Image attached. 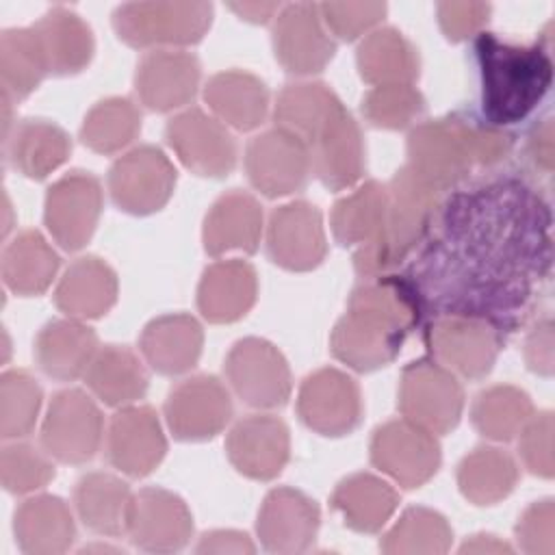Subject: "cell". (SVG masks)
Returning a JSON list of instances; mask_svg holds the SVG:
<instances>
[{"label":"cell","instance_id":"33","mask_svg":"<svg viewBox=\"0 0 555 555\" xmlns=\"http://www.w3.org/2000/svg\"><path fill=\"white\" fill-rule=\"evenodd\" d=\"M134 494L128 483L108 473H87L74 488V505L87 529L100 535L128 531Z\"/></svg>","mask_w":555,"mask_h":555},{"label":"cell","instance_id":"10","mask_svg":"<svg viewBox=\"0 0 555 555\" xmlns=\"http://www.w3.org/2000/svg\"><path fill=\"white\" fill-rule=\"evenodd\" d=\"M371 462L403 488L427 483L440 468V444L425 427L399 418L375 429Z\"/></svg>","mask_w":555,"mask_h":555},{"label":"cell","instance_id":"23","mask_svg":"<svg viewBox=\"0 0 555 555\" xmlns=\"http://www.w3.org/2000/svg\"><path fill=\"white\" fill-rule=\"evenodd\" d=\"M319 505L295 488H273L258 512L256 531L271 553H304L319 531Z\"/></svg>","mask_w":555,"mask_h":555},{"label":"cell","instance_id":"26","mask_svg":"<svg viewBox=\"0 0 555 555\" xmlns=\"http://www.w3.org/2000/svg\"><path fill=\"white\" fill-rule=\"evenodd\" d=\"M258 295L256 269L245 260L210 264L197 286V308L210 323H232L245 317Z\"/></svg>","mask_w":555,"mask_h":555},{"label":"cell","instance_id":"40","mask_svg":"<svg viewBox=\"0 0 555 555\" xmlns=\"http://www.w3.org/2000/svg\"><path fill=\"white\" fill-rule=\"evenodd\" d=\"M518 481L514 457L496 447H477L457 466V486L464 499L475 505L503 501Z\"/></svg>","mask_w":555,"mask_h":555},{"label":"cell","instance_id":"3","mask_svg":"<svg viewBox=\"0 0 555 555\" xmlns=\"http://www.w3.org/2000/svg\"><path fill=\"white\" fill-rule=\"evenodd\" d=\"M475 52L486 119L492 126L525 119L551 87V56L540 46H512L492 33L477 35Z\"/></svg>","mask_w":555,"mask_h":555},{"label":"cell","instance_id":"12","mask_svg":"<svg viewBox=\"0 0 555 555\" xmlns=\"http://www.w3.org/2000/svg\"><path fill=\"white\" fill-rule=\"evenodd\" d=\"M102 212V186L89 171H69L46 193L43 221L52 238L67 251L89 243Z\"/></svg>","mask_w":555,"mask_h":555},{"label":"cell","instance_id":"11","mask_svg":"<svg viewBox=\"0 0 555 555\" xmlns=\"http://www.w3.org/2000/svg\"><path fill=\"white\" fill-rule=\"evenodd\" d=\"M245 171L249 182L267 197L301 191L312 171L308 145L284 128L264 130L245 150Z\"/></svg>","mask_w":555,"mask_h":555},{"label":"cell","instance_id":"8","mask_svg":"<svg viewBox=\"0 0 555 555\" xmlns=\"http://www.w3.org/2000/svg\"><path fill=\"white\" fill-rule=\"evenodd\" d=\"M102 429V412L93 399L78 388H65L48 405L41 444L50 457L63 464H85L98 453Z\"/></svg>","mask_w":555,"mask_h":555},{"label":"cell","instance_id":"54","mask_svg":"<svg viewBox=\"0 0 555 555\" xmlns=\"http://www.w3.org/2000/svg\"><path fill=\"white\" fill-rule=\"evenodd\" d=\"M195 551L197 553H254L256 546L247 533L219 529V531L204 533Z\"/></svg>","mask_w":555,"mask_h":555},{"label":"cell","instance_id":"14","mask_svg":"<svg viewBox=\"0 0 555 555\" xmlns=\"http://www.w3.org/2000/svg\"><path fill=\"white\" fill-rule=\"evenodd\" d=\"M297 412L306 427L321 436L351 434L362 421L360 386L338 369H319L304 379Z\"/></svg>","mask_w":555,"mask_h":555},{"label":"cell","instance_id":"34","mask_svg":"<svg viewBox=\"0 0 555 555\" xmlns=\"http://www.w3.org/2000/svg\"><path fill=\"white\" fill-rule=\"evenodd\" d=\"M72 152L67 132L48 119H24L7 139V158L26 178L43 180L56 171Z\"/></svg>","mask_w":555,"mask_h":555},{"label":"cell","instance_id":"45","mask_svg":"<svg viewBox=\"0 0 555 555\" xmlns=\"http://www.w3.org/2000/svg\"><path fill=\"white\" fill-rule=\"evenodd\" d=\"M141 132V113L128 98L98 102L80 126L82 143L98 154H115L130 145Z\"/></svg>","mask_w":555,"mask_h":555},{"label":"cell","instance_id":"2","mask_svg":"<svg viewBox=\"0 0 555 555\" xmlns=\"http://www.w3.org/2000/svg\"><path fill=\"white\" fill-rule=\"evenodd\" d=\"M512 150L499 126L464 117L423 121L408 134V167L434 189L444 191L468 176L473 165H494Z\"/></svg>","mask_w":555,"mask_h":555},{"label":"cell","instance_id":"48","mask_svg":"<svg viewBox=\"0 0 555 555\" xmlns=\"http://www.w3.org/2000/svg\"><path fill=\"white\" fill-rule=\"evenodd\" d=\"M0 475L7 492L28 494L50 483L56 470L50 453H43L26 442H15L2 449Z\"/></svg>","mask_w":555,"mask_h":555},{"label":"cell","instance_id":"27","mask_svg":"<svg viewBox=\"0 0 555 555\" xmlns=\"http://www.w3.org/2000/svg\"><path fill=\"white\" fill-rule=\"evenodd\" d=\"M204 347V330L191 314H163L150 321L141 334L139 349L145 362L160 375L191 371Z\"/></svg>","mask_w":555,"mask_h":555},{"label":"cell","instance_id":"29","mask_svg":"<svg viewBox=\"0 0 555 555\" xmlns=\"http://www.w3.org/2000/svg\"><path fill=\"white\" fill-rule=\"evenodd\" d=\"M117 301V275L98 256H82L74 260L56 291L54 304L72 319H98L106 314Z\"/></svg>","mask_w":555,"mask_h":555},{"label":"cell","instance_id":"42","mask_svg":"<svg viewBox=\"0 0 555 555\" xmlns=\"http://www.w3.org/2000/svg\"><path fill=\"white\" fill-rule=\"evenodd\" d=\"M2 95L22 100L50 74L35 28H9L0 37Z\"/></svg>","mask_w":555,"mask_h":555},{"label":"cell","instance_id":"53","mask_svg":"<svg viewBox=\"0 0 555 555\" xmlns=\"http://www.w3.org/2000/svg\"><path fill=\"white\" fill-rule=\"evenodd\" d=\"M525 358L531 371L540 375L553 373V323L542 321L533 327L525 345Z\"/></svg>","mask_w":555,"mask_h":555},{"label":"cell","instance_id":"13","mask_svg":"<svg viewBox=\"0 0 555 555\" xmlns=\"http://www.w3.org/2000/svg\"><path fill=\"white\" fill-rule=\"evenodd\" d=\"M228 388L212 375H193L176 384L165 401V418L173 438L184 442L210 440L232 418Z\"/></svg>","mask_w":555,"mask_h":555},{"label":"cell","instance_id":"17","mask_svg":"<svg viewBox=\"0 0 555 555\" xmlns=\"http://www.w3.org/2000/svg\"><path fill=\"white\" fill-rule=\"evenodd\" d=\"M267 251L286 271L301 273L317 269L327 254L319 208L304 199L278 206L269 217Z\"/></svg>","mask_w":555,"mask_h":555},{"label":"cell","instance_id":"38","mask_svg":"<svg viewBox=\"0 0 555 555\" xmlns=\"http://www.w3.org/2000/svg\"><path fill=\"white\" fill-rule=\"evenodd\" d=\"M59 271V256L37 230L17 234L2 251V280L22 297L41 295Z\"/></svg>","mask_w":555,"mask_h":555},{"label":"cell","instance_id":"31","mask_svg":"<svg viewBox=\"0 0 555 555\" xmlns=\"http://www.w3.org/2000/svg\"><path fill=\"white\" fill-rule=\"evenodd\" d=\"M50 74L72 76L82 72L95 52V41L89 24L65 7H54L33 26Z\"/></svg>","mask_w":555,"mask_h":555},{"label":"cell","instance_id":"32","mask_svg":"<svg viewBox=\"0 0 555 555\" xmlns=\"http://www.w3.org/2000/svg\"><path fill=\"white\" fill-rule=\"evenodd\" d=\"M204 100L223 126L228 124L243 132L258 128L269 108L267 85L241 69L215 74L204 87Z\"/></svg>","mask_w":555,"mask_h":555},{"label":"cell","instance_id":"41","mask_svg":"<svg viewBox=\"0 0 555 555\" xmlns=\"http://www.w3.org/2000/svg\"><path fill=\"white\" fill-rule=\"evenodd\" d=\"M343 106L338 95L323 82H293L282 89L275 104V126L293 132L306 145L323 124Z\"/></svg>","mask_w":555,"mask_h":555},{"label":"cell","instance_id":"50","mask_svg":"<svg viewBox=\"0 0 555 555\" xmlns=\"http://www.w3.org/2000/svg\"><path fill=\"white\" fill-rule=\"evenodd\" d=\"M518 453L529 473L551 479L555 473L553 460V414H531L525 427L518 431Z\"/></svg>","mask_w":555,"mask_h":555},{"label":"cell","instance_id":"7","mask_svg":"<svg viewBox=\"0 0 555 555\" xmlns=\"http://www.w3.org/2000/svg\"><path fill=\"white\" fill-rule=\"evenodd\" d=\"M225 377L238 399L258 410L282 408L293 390L291 369L282 351L254 336L234 343L225 358Z\"/></svg>","mask_w":555,"mask_h":555},{"label":"cell","instance_id":"5","mask_svg":"<svg viewBox=\"0 0 555 555\" xmlns=\"http://www.w3.org/2000/svg\"><path fill=\"white\" fill-rule=\"evenodd\" d=\"M210 2H128L113 13L117 37L132 48L197 43L210 28Z\"/></svg>","mask_w":555,"mask_h":555},{"label":"cell","instance_id":"22","mask_svg":"<svg viewBox=\"0 0 555 555\" xmlns=\"http://www.w3.org/2000/svg\"><path fill=\"white\" fill-rule=\"evenodd\" d=\"M308 152L312 171L330 191L353 186L366 167L360 126L345 106H340L310 139Z\"/></svg>","mask_w":555,"mask_h":555},{"label":"cell","instance_id":"44","mask_svg":"<svg viewBox=\"0 0 555 555\" xmlns=\"http://www.w3.org/2000/svg\"><path fill=\"white\" fill-rule=\"evenodd\" d=\"M447 518L429 507H408L382 540L388 555H440L451 548Z\"/></svg>","mask_w":555,"mask_h":555},{"label":"cell","instance_id":"30","mask_svg":"<svg viewBox=\"0 0 555 555\" xmlns=\"http://www.w3.org/2000/svg\"><path fill=\"white\" fill-rule=\"evenodd\" d=\"M13 531L20 548L30 555L65 553L76 538L72 509L52 494L26 499L15 509Z\"/></svg>","mask_w":555,"mask_h":555},{"label":"cell","instance_id":"18","mask_svg":"<svg viewBox=\"0 0 555 555\" xmlns=\"http://www.w3.org/2000/svg\"><path fill=\"white\" fill-rule=\"evenodd\" d=\"M429 349L442 366L466 379L486 377L499 353V334L492 325L470 317L438 319L427 332Z\"/></svg>","mask_w":555,"mask_h":555},{"label":"cell","instance_id":"19","mask_svg":"<svg viewBox=\"0 0 555 555\" xmlns=\"http://www.w3.org/2000/svg\"><path fill=\"white\" fill-rule=\"evenodd\" d=\"M167 440L156 412L150 405H126L121 408L106 434L108 462L130 475H150L165 457Z\"/></svg>","mask_w":555,"mask_h":555},{"label":"cell","instance_id":"46","mask_svg":"<svg viewBox=\"0 0 555 555\" xmlns=\"http://www.w3.org/2000/svg\"><path fill=\"white\" fill-rule=\"evenodd\" d=\"M41 386L26 371H7L0 377V434L2 438L28 436L41 408Z\"/></svg>","mask_w":555,"mask_h":555},{"label":"cell","instance_id":"36","mask_svg":"<svg viewBox=\"0 0 555 555\" xmlns=\"http://www.w3.org/2000/svg\"><path fill=\"white\" fill-rule=\"evenodd\" d=\"M85 382L91 392L113 408L139 401L147 390V371L134 351L119 345L100 347L91 360Z\"/></svg>","mask_w":555,"mask_h":555},{"label":"cell","instance_id":"20","mask_svg":"<svg viewBox=\"0 0 555 555\" xmlns=\"http://www.w3.org/2000/svg\"><path fill=\"white\" fill-rule=\"evenodd\" d=\"M232 466L258 481H269L282 473L291 455V436L284 421L271 414L241 418L225 440Z\"/></svg>","mask_w":555,"mask_h":555},{"label":"cell","instance_id":"47","mask_svg":"<svg viewBox=\"0 0 555 555\" xmlns=\"http://www.w3.org/2000/svg\"><path fill=\"white\" fill-rule=\"evenodd\" d=\"M425 111L423 93L412 85H379L362 98L364 119L384 130L412 126Z\"/></svg>","mask_w":555,"mask_h":555},{"label":"cell","instance_id":"16","mask_svg":"<svg viewBox=\"0 0 555 555\" xmlns=\"http://www.w3.org/2000/svg\"><path fill=\"white\" fill-rule=\"evenodd\" d=\"M273 52L278 63L297 76L321 72L336 52V41L323 24L319 4L295 2L280 9L273 24Z\"/></svg>","mask_w":555,"mask_h":555},{"label":"cell","instance_id":"56","mask_svg":"<svg viewBox=\"0 0 555 555\" xmlns=\"http://www.w3.org/2000/svg\"><path fill=\"white\" fill-rule=\"evenodd\" d=\"M230 9L247 22L260 24V22H269L275 13H280V4L278 2H232Z\"/></svg>","mask_w":555,"mask_h":555},{"label":"cell","instance_id":"52","mask_svg":"<svg viewBox=\"0 0 555 555\" xmlns=\"http://www.w3.org/2000/svg\"><path fill=\"white\" fill-rule=\"evenodd\" d=\"M490 11L488 2H440L438 22L447 39L464 41L486 26Z\"/></svg>","mask_w":555,"mask_h":555},{"label":"cell","instance_id":"21","mask_svg":"<svg viewBox=\"0 0 555 555\" xmlns=\"http://www.w3.org/2000/svg\"><path fill=\"white\" fill-rule=\"evenodd\" d=\"M126 533L143 551L173 553L189 542L193 516L178 494L163 488H143L134 494Z\"/></svg>","mask_w":555,"mask_h":555},{"label":"cell","instance_id":"49","mask_svg":"<svg viewBox=\"0 0 555 555\" xmlns=\"http://www.w3.org/2000/svg\"><path fill=\"white\" fill-rule=\"evenodd\" d=\"M319 13L327 30L345 41H353L379 24L386 15L384 2H323Z\"/></svg>","mask_w":555,"mask_h":555},{"label":"cell","instance_id":"15","mask_svg":"<svg viewBox=\"0 0 555 555\" xmlns=\"http://www.w3.org/2000/svg\"><path fill=\"white\" fill-rule=\"evenodd\" d=\"M165 139L180 163L197 176L223 178L236 165V143L228 128L199 108L171 117Z\"/></svg>","mask_w":555,"mask_h":555},{"label":"cell","instance_id":"55","mask_svg":"<svg viewBox=\"0 0 555 555\" xmlns=\"http://www.w3.org/2000/svg\"><path fill=\"white\" fill-rule=\"evenodd\" d=\"M529 154L546 171L553 167V121L544 119L529 137Z\"/></svg>","mask_w":555,"mask_h":555},{"label":"cell","instance_id":"57","mask_svg":"<svg viewBox=\"0 0 555 555\" xmlns=\"http://www.w3.org/2000/svg\"><path fill=\"white\" fill-rule=\"evenodd\" d=\"M462 553H512V546L503 540H499L496 535H488V533H479L473 535L470 540H466L460 548Z\"/></svg>","mask_w":555,"mask_h":555},{"label":"cell","instance_id":"28","mask_svg":"<svg viewBox=\"0 0 555 555\" xmlns=\"http://www.w3.org/2000/svg\"><path fill=\"white\" fill-rule=\"evenodd\" d=\"M98 349L95 332L80 319H56L37 334L35 360L48 377L72 382L87 373Z\"/></svg>","mask_w":555,"mask_h":555},{"label":"cell","instance_id":"1","mask_svg":"<svg viewBox=\"0 0 555 555\" xmlns=\"http://www.w3.org/2000/svg\"><path fill=\"white\" fill-rule=\"evenodd\" d=\"M418 317L416 291L405 280L369 278L351 293L347 312L334 325L332 353L362 373L386 366L401 351Z\"/></svg>","mask_w":555,"mask_h":555},{"label":"cell","instance_id":"24","mask_svg":"<svg viewBox=\"0 0 555 555\" xmlns=\"http://www.w3.org/2000/svg\"><path fill=\"white\" fill-rule=\"evenodd\" d=\"M199 76V61L191 52L152 50L137 65L134 89L150 111L169 113L195 98Z\"/></svg>","mask_w":555,"mask_h":555},{"label":"cell","instance_id":"37","mask_svg":"<svg viewBox=\"0 0 555 555\" xmlns=\"http://www.w3.org/2000/svg\"><path fill=\"white\" fill-rule=\"evenodd\" d=\"M356 61L360 76L375 87L412 85L421 69L418 52L412 41L390 26L366 35L358 46Z\"/></svg>","mask_w":555,"mask_h":555},{"label":"cell","instance_id":"43","mask_svg":"<svg viewBox=\"0 0 555 555\" xmlns=\"http://www.w3.org/2000/svg\"><path fill=\"white\" fill-rule=\"evenodd\" d=\"M533 414L529 395L516 386L499 384L481 390L470 410L475 429L490 440H512Z\"/></svg>","mask_w":555,"mask_h":555},{"label":"cell","instance_id":"9","mask_svg":"<svg viewBox=\"0 0 555 555\" xmlns=\"http://www.w3.org/2000/svg\"><path fill=\"white\" fill-rule=\"evenodd\" d=\"M176 167L163 150L139 145L117 158L108 171V191L115 206L130 215H152L173 195Z\"/></svg>","mask_w":555,"mask_h":555},{"label":"cell","instance_id":"4","mask_svg":"<svg viewBox=\"0 0 555 555\" xmlns=\"http://www.w3.org/2000/svg\"><path fill=\"white\" fill-rule=\"evenodd\" d=\"M386 217L379 236L360 247L353 267L362 278H377L397 267L423 238L438 208L440 191L403 165L390 180Z\"/></svg>","mask_w":555,"mask_h":555},{"label":"cell","instance_id":"6","mask_svg":"<svg viewBox=\"0 0 555 555\" xmlns=\"http://www.w3.org/2000/svg\"><path fill=\"white\" fill-rule=\"evenodd\" d=\"M399 410L427 431L447 434L455 429L464 410L462 384L436 360L410 362L401 373Z\"/></svg>","mask_w":555,"mask_h":555},{"label":"cell","instance_id":"39","mask_svg":"<svg viewBox=\"0 0 555 555\" xmlns=\"http://www.w3.org/2000/svg\"><path fill=\"white\" fill-rule=\"evenodd\" d=\"M388 189L375 180L364 182L332 208V232L343 247H364L373 243L384 225Z\"/></svg>","mask_w":555,"mask_h":555},{"label":"cell","instance_id":"35","mask_svg":"<svg viewBox=\"0 0 555 555\" xmlns=\"http://www.w3.org/2000/svg\"><path fill=\"white\" fill-rule=\"evenodd\" d=\"M397 505V490L371 473L349 475L332 494V507L340 514L343 522L360 533H377L390 520Z\"/></svg>","mask_w":555,"mask_h":555},{"label":"cell","instance_id":"25","mask_svg":"<svg viewBox=\"0 0 555 555\" xmlns=\"http://www.w3.org/2000/svg\"><path fill=\"white\" fill-rule=\"evenodd\" d=\"M262 234V208L258 199L245 191L223 193L204 219V249L210 256L228 251L254 254Z\"/></svg>","mask_w":555,"mask_h":555},{"label":"cell","instance_id":"51","mask_svg":"<svg viewBox=\"0 0 555 555\" xmlns=\"http://www.w3.org/2000/svg\"><path fill=\"white\" fill-rule=\"evenodd\" d=\"M516 538L525 553L553 555L555 553V505L551 499L531 503L516 525Z\"/></svg>","mask_w":555,"mask_h":555}]
</instances>
